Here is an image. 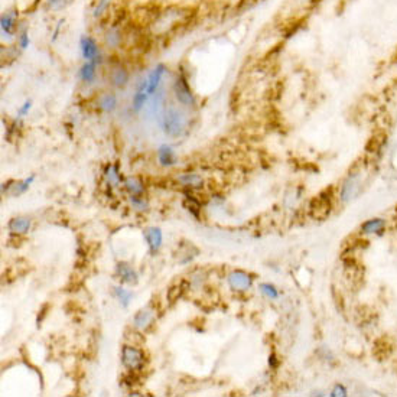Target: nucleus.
I'll return each mask as SVG.
<instances>
[{"mask_svg":"<svg viewBox=\"0 0 397 397\" xmlns=\"http://www.w3.org/2000/svg\"><path fill=\"white\" fill-rule=\"evenodd\" d=\"M158 159L162 166H174L176 163V155L175 150L169 144H162L158 149Z\"/></svg>","mask_w":397,"mask_h":397,"instance_id":"nucleus-13","label":"nucleus"},{"mask_svg":"<svg viewBox=\"0 0 397 397\" xmlns=\"http://www.w3.org/2000/svg\"><path fill=\"white\" fill-rule=\"evenodd\" d=\"M176 180L183 186H189V188H201L202 186V178L198 174H192V172H185L176 176Z\"/></svg>","mask_w":397,"mask_h":397,"instance_id":"nucleus-15","label":"nucleus"},{"mask_svg":"<svg viewBox=\"0 0 397 397\" xmlns=\"http://www.w3.org/2000/svg\"><path fill=\"white\" fill-rule=\"evenodd\" d=\"M114 293H116V296H117L119 302L122 304V307H125V308L129 307V304H130V301H132V298H133V295H132V292H130V290H127V289L117 286V288H114Z\"/></svg>","mask_w":397,"mask_h":397,"instance_id":"nucleus-22","label":"nucleus"},{"mask_svg":"<svg viewBox=\"0 0 397 397\" xmlns=\"http://www.w3.org/2000/svg\"><path fill=\"white\" fill-rule=\"evenodd\" d=\"M262 288V292L267 296V298H270V299H276L279 295H277V290L273 288V286H270V285H262L260 286Z\"/></svg>","mask_w":397,"mask_h":397,"instance_id":"nucleus-28","label":"nucleus"},{"mask_svg":"<svg viewBox=\"0 0 397 397\" xmlns=\"http://www.w3.org/2000/svg\"><path fill=\"white\" fill-rule=\"evenodd\" d=\"M106 178L110 183L119 185L120 182V174H119V166L117 165H110L106 169Z\"/></svg>","mask_w":397,"mask_h":397,"instance_id":"nucleus-23","label":"nucleus"},{"mask_svg":"<svg viewBox=\"0 0 397 397\" xmlns=\"http://www.w3.org/2000/svg\"><path fill=\"white\" fill-rule=\"evenodd\" d=\"M143 353L139 348H136L133 344L132 345L127 344L122 348V364L130 371L140 370L143 365Z\"/></svg>","mask_w":397,"mask_h":397,"instance_id":"nucleus-2","label":"nucleus"},{"mask_svg":"<svg viewBox=\"0 0 397 397\" xmlns=\"http://www.w3.org/2000/svg\"><path fill=\"white\" fill-rule=\"evenodd\" d=\"M19 46L22 49H26L29 46V36H28V32H22L19 35Z\"/></svg>","mask_w":397,"mask_h":397,"instance_id":"nucleus-29","label":"nucleus"},{"mask_svg":"<svg viewBox=\"0 0 397 397\" xmlns=\"http://www.w3.org/2000/svg\"><path fill=\"white\" fill-rule=\"evenodd\" d=\"M31 107H32V103H31V101H26L22 107L19 108V114H18L19 117H23L25 114H28V111L31 110Z\"/></svg>","mask_w":397,"mask_h":397,"instance_id":"nucleus-30","label":"nucleus"},{"mask_svg":"<svg viewBox=\"0 0 397 397\" xmlns=\"http://www.w3.org/2000/svg\"><path fill=\"white\" fill-rule=\"evenodd\" d=\"M80 49H81V55L86 61H98L100 58V48L95 42L94 38L91 36H83L80 41Z\"/></svg>","mask_w":397,"mask_h":397,"instance_id":"nucleus-4","label":"nucleus"},{"mask_svg":"<svg viewBox=\"0 0 397 397\" xmlns=\"http://www.w3.org/2000/svg\"><path fill=\"white\" fill-rule=\"evenodd\" d=\"M35 180V176L32 175V176H29L28 179L22 180V182H13V185H12V195L13 197H18V195H22L23 192H26L28 191V188L31 186V183Z\"/></svg>","mask_w":397,"mask_h":397,"instance_id":"nucleus-21","label":"nucleus"},{"mask_svg":"<svg viewBox=\"0 0 397 397\" xmlns=\"http://www.w3.org/2000/svg\"><path fill=\"white\" fill-rule=\"evenodd\" d=\"M383 225H384V222L381 220H371V221H367L362 225V230H364V233H374V231L381 230Z\"/></svg>","mask_w":397,"mask_h":397,"instance_id":"nucleus-25","label":"nucleus"},{"mask_svg":"<svg viewBox=\"0 0 397 397\" xmlns=\"http://www.w3.org/2000/svg\"><path fill=\"white\" fill-rule=\"evenodd\" d=\"M104 41H106V45H107L108 48H117V46H120V44H122V34H120V31L116 29V28L108 29L107 32H106V35H104Z\"/></svg>","mask_w":397,"mask_h":397,"instance_id":"nucleus-20","label":"nucleus"},{"mask_svg":"<svg viewBox=\"0 0 397 397\" xmlns=\"http://www.w3.org/2000/svg\"><path fill=\"white\" fill-rule=\"evenodd\" d=\"M16 28V19H15V15L10 13V12H6L1 15V19H0V29H1V34L6 36H10L13 34Z\"/></svg>","mask_w":397,"mask_h":397,"instance_id":"nucleus-17","label":"nucleus"},{"mask_svg":"<svg viewBox=\"0 0 397 397\" xmlns=\"http://www.w3.org/2000/svg\"><path fill=\"white\" fill-rule=\"evenodd\" d=\"M144 238L147 241V246H149V250L152 254L158 252L162 246L163 241V234L161 231V228L158 227H150L144 231Z\"/></svg>","mask_w":397,"mask_h":397,"instance_id":"nucleus-10","label":"nucleus"},{"mask_svg":"<svg viewBox=\"0 0 397 397\" xmlns=\"http://www.w3.org/2000/svg\"><path fill=\"white\" fill-rule=\"evenodd\" d=\"M97 74V62L95 61H86L80 68V78L84 83H92Z\"/></svg>","mask_w":397,"mask_h":397,"instance_id":"nucleus-16","label":"nucleus"},{"mask_svg":"<svg viewBox=\"0 0 397 397\" xmlns=\"http://www.w3.org/2000/svg\"><path fill=\"white\" fill-rule=\"evenodd\" d=\"M228 285L234 290H247L252 286L253 279L250 274H247L246 271L234 270L228 274Z\"/></svg>","mask_w":397,"mask_h":397,"instance_id":"nucleus-5","label":"nucleus"},{"mask_svg":"<svg viewBox=\"0 0 397 397\" xmlns=\"http://www.w3.org/2000/svg\"><path fill=\"white\" fill-rule=\"evenodd\" d=\"M186 288H188V282H185V280H182L179 283L172 285L171 288L168 289V292H166V298H168V301H169L171 304L176 302L178 299L182 298V295L185 293Z\"/></svg>","mask_w":397,"mask_h":397,"instance_id":"nucleus-18","label":"nucleus"},{"mask_svg":"<svg viewBox=\"0 0 397 397\" xmlns=\"http://www.w3.org/2000/svg\"><path fill=\"white\" fill-rule=\"evenodd\" d=\"M155 321V310L150 308H144L140 309L134 318H133V326L139 331H146L150 325Z\"/></svg>","mask_w":397,"mask_h":397,"instance_id":"nucleus-7","label":"nucleus"},{"mask_svg":"<svg viewBox=\"0 0 397 397\" xmlns=\"http://www.w3.org/2000/svg\"><path fill=\"white\" fill-rule=\"evenodd\" d=\"M165 72H166V67L163 64H159L155 67L153 71L149 74V77H147V94L149 95H153L155 92H158L159 84L162 81Z\"/></svg>","mask_w":397,"mask_h":397,"instance_id":"nucleus-9","label":"nucleus"},{"mask_svg":"<svg viewBox=\"0 0 397 397\" xmlns=\"http://www.w3.org/2000/svg\"><path fill=\"white\" fill-rule=\"evenodd\" d=\"M97 104H98V107H100L101 111H104V113H113L117 108L119 101H117L116 94H113V92H104V94H101L98 97Z\"/></svg>","mask_w":397,"mask_h":397,"instance_id":"nucleus-14","label":"nucleus"},{"mask_svg":"<svg viewBox=\"0 0 397 397\" xmlns=\"http://www.w3.org/2000/svg\"><path fill=\"white\" fill-rule=\"evenodd\" d=\"M188 126L186 116L175 107H168L163 110L161 116V127L162 130L171 137H180Z\"/></svg>","mask_w":397,"mask_h":397,"instance_id":"nucleus-1","label":"nucleus"},{"mask_svg":"<svg viewBox=\"0 0 397 397\" xmlns=\"http://www.w3.org/2000/svg\"><path fill=\"white\" fill-rule=\"evenodd\" d=\"M126 191L130 195H143L144 194V186L143 183L137 178H127L123 182Z\"/></svg>","mask_w":397,"mask_h":397,"instance_id":"nucleus-19","label":"nucleus"},{"mask_svg":"<svg viewBox=\"0 0 397 397\" xmlns=\"http://www.w3.org/2000/svg\"><path fill=\"white\" fill-rule=\"evenodd\" d=\"M174 94H175V98L179 101V104L185 107H191L195 104V97L191 91V87L182 75H179L174 83Z\"/></svg>","mask_w":397,"mask_h":397,"instance_id":"nucleus-3","label":"nucleus"},{"mask_svg":"<svg viewBox=\"0 0 397 397\" xmlns=\"http://www.w3.org/2000/svg\"><path fill=\"white\" fill-rule=\"evenodd\" d=\"M331 211V202L329 199H326L324 195H319L318 198H315L310 204V214L316 220H324L329 216Z\"/></svg>","mask_w":397,"mask_h":397,"instance_id":"nucleus-6","label":"nucleus"},{"mask_svg":"<svg viewBox=\"0 0 397 397\" xmlns=\"http://www.w3.org/2000/svg\"><path fill=\"white\" fill-rule=\"evenodd\" d=\"M108 3H110V0H98V3H97V6H95V9H94V13H92L94 18L101 16V15L107 10Z\"/></svg>","mask_w":397,"mask_h":397,"instance_id":"nucleus-27","label":"nucleus"},{"mask_svg":"<svg viewBox=\"0 0 397 397\" xmlns=\"http://www.w3.org/2000/svg\"><path fill=\"white\" fill-rule=\"evenodd\" d=\"M130 81V72L127 71L125 67L122 65H117L114 68H111V72H110V83L113 87L116 88H123L126 87Z\"/></svg>","mask_w":397,"mask_h":397,"instance_id":"nucleus-8","label":"nucleus"},{"mask_svg":"<svg viewBox=\"0 0 397 397\" xmlns=\"http://www.w3.org/2000/svg\"><path fill=\"white\" fill-rule=\"evenodd\" d=\"M71 0H46L48 6L52 9V10H61L64 7H67L70 4Z\"/></svg>","mask_w":397,"mask_h":397,"instance_id":"nucleus-26","label":"nucleus"},{"mask_svg":"<svg viewBox=\"0 0 397 397\" xmlns=\"http://www.w3.org/2000/svg\"><path fill=\"white\" fill-rule=\"evenodd\" d=\"M130 204L137 211H144L149 207L147 205V201L142 198V195H130Z\"/></svg>","mask_w":397,"mask_h":397,"instance_id":"nucleus-24","label":"nucleus"},{"mask_svg":"<svg viewBox=\"0 0 397 397\" xmlns=\"http://www.w3.org/2000/svg\"><path fill=\"white\" fill-rule=\"evenodd\" d=\"M116 273L122 279V282H125V283H129V285H136L137 283V273L133 270V267L130 265H127L125 262L117 263Z\"/></svg>","mask_w":397,"mask_h":397,"instance_id":"nucleus-11","label":"nucleus"},{"mask_svg":"<svg viewBox=\"0 0 397 397\" xmlns=\"http://www.w3.org/2000/svg\"><path fill=\"white\" fill-rule=\"evenodd\" d=\"M7 228L13 234H26L31 230V220L26 217H16L12 218L7 224Z\"/></svg>","mask_w":397,"mask_h":397,"instance_id":"nucleus-12","label":"nucleus"}]
</instances>
